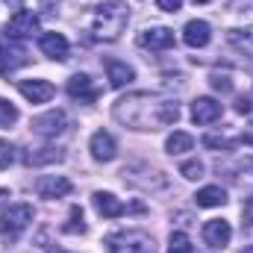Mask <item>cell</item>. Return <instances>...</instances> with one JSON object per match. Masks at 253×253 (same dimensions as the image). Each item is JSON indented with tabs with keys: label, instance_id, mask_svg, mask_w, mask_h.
Segmentation results:
<instances>
[{
	"label": "cell",
	"instance_id": "1",
	"mask_svg": "<svg viewBox=\"0 0 253 253\" xmlns=\"http://www.w3.org/2000/svg\"><path fill=\"white\" fill-rule=\"evenodd\" d=\"M115 118L132 129H162L180 121V106L168 97L138 91L115 103Z\"/></svg>",
	"mask_w": 253,
	"mask_h": 253
},
{
	"label": "cell",
	"instance_id": "2",
	"mask_svg": "<svg viewBox=\"0 0 253 253\" xmlns=\"http://www.w3.org/2000/svg\"><path fill=\"white\" fill-rule=\"evenodd\" d=\"M126 21H129V12H126L124 0H103L91 12V36L103 42H115L124 33Z\"/></svg>",
	"mask_w": 253,
	"mask_h": 253
},
{
	"label": "cell",
	"instance_id": "3",
	"mask_svg": "<svg viewBox=\"0 0 253 253\" xmlns=\"http://www.w3.org/2000/svg\"><path fill=\"white\" fill-rule=\"evenodd\" d=\"M106 248L109 253H153V236L141 233V230H121V233H112L106 236Z\"/></svg>",
	"mask_w": 253,
	"mask_h": 253
},
{
	"label": "cell",
	"instance_id": "4",
	"mask_svg": "<svg viewBox=\"0 0 253 253\" xmlns=\"http://www.w3.org/2000/svg\"><path fill=\"white\" fill-rule=\"evenodd\" d=\"M30 221H33V206H30V203H15V206H9V209L0 215V236H3V242H6V245L18 242V236L30 227Z\"/></svg>",
	"mask_w": 253,
	"mask_h": 253
},
{
	"label": "cell",
	"instance_id": "5",
	"mask_svg": "<svg viewBox=\"0 0 253 253\" xmlns=\"http://www.w3.org/2000/svg\"><path fill=\"white\" fill-rule=\"evenodd\" d=\"M39 33V15L36 12H30V9H18L12 18H9V24H6V36L9 39H30V36H36Z\"/></svg>",
	"mask_w": 253,
	"mask_h": 253
},
{
	"label": "cell",
	"instance_id": "6",
	"mask_svg": "<svg viewBox=\"0 0 253 253\" xmlns=\"http://www.w3.org/2000/svg\"><path fill=\"white\" fill-rule=\"evenodd\" d=\"M27 62H30L27 47L18 39L3 36L0 39V71H15V68H21V65H27Z\"/></svg>",
	"mask_w": 253,
	"mask_h": 253
},
{
	"label": "cell",
	"instance_id": "7",
	"mask_svg": "<svg viewBox=\"0 0 253 253\" xmlns=\"http://www.w3.org/2000/svg\"><path fill=\"white\" fill-rule=\"evenodd\" d=\"M33 129L39 135H44V138H56V135H62L68 129V115L62 109H50V112H44V115H39L33 121Z\"/></svg>",
	"mask_w": 253,
	"mask_h": 253
},
{
	"label": "cell",
	"instance_id": "8",
	"mask_svg": "<svg viewBox=\"0 0 253 253\" xmlns=\"http://www.w3.org/2000/svg\"><path fill=\"white\" fill-rule=\"evenodd\" d=\"M68 94H71L74 100H80V103H94L97 94H100V88L94 85V80H91L88 74H74V77L68 80Z\"/></svg>",
	"mask_w": 253,
	"mask_h": 253
},
{
	"label": "cell",
	"instance_id": "9",
	"mask_svg": "<svg viewBox=\"0 0 253 253\" xmlns=\"http://www.w3.org/2000/svg\"><path fill=\"white\" fill-rule=\"evenodd\" d=\"M88 150H91V156H94L97 162H112V159L118 156V141H115L106 129H97V132L91 135V141H88Z\"/></svg>",
	"mask_w": 253,
	"mask_h": 253
},
{
	"label": "cell",
	"instance_id": "10",
	"mask_svg": "<svg viewBox=\"0 0 253 253\" xmlns=\"http://www.w3.org/2000/svg\"><path fill=\"white\" fill-rule=\"evenodd\" d=\"M230 239H233V227H230V221L212 218V221L203 224V242H206L209 248H227Z\"/></svg>",
	"mask_w": 253,
	"mask_h": 253
},
{
	"label": "cell",
	"instance_id": "11",
	"mask_svg": "<svg viewBox=\"0 0 253 253\" xmlns=\"http://www.w3.org/2000/svg\"><path fill=\"white\" fill-rule=\"evenodd\" d=\"M18 91H21L30 103H47V100L56 94L53 83H47V80H21V83H18Z\"/></svg>",
	"mask_w": 253,
	"mask_h": 253
},
{
	"label": "cell",
	"instance_id": "12",
	"mask_svg": "<svg viewBox=\"0 0 253 253\" xmlns=\"http://www.w3.org/2000/svg\"><path fill=\"white\" fill-rule=\"evenodd\" d=\"M39 47H42V53H44L47 59H53V62H65V59H68V50H71V44H68V39H65L62 33H44V36L39 39Z\"/></svg>",
	"mask_w": 253,
	"mask_h": 253
},
{
	"label": "cell",
	"instance_id": "13",
	"mask_svg": "<svg viewBox=\"0 0 253 253\" xmlns=\"http://www.w3.org/2000/svg\"><path fill=\"white\" fill-rule=\"evenodd\" d=\"M138 44L150 47V50H168V47H174V30H168V27H150V30L138 33Z\"/></svg>",
	"mask_w": 253,
	"mask_h": 253
},
{
	"label": "cell",
	"instance_id": "14",
	"mask_svg": "<svg viewBox=\"0 0 253 253\" xmlns=\"http://www.w3.org/2000/svg\"><path fill=\"white\" fill-rule=\"evenodd\" d=\"M221 103L215 100V97H197L194 103H191V121L194 124H212V121H218L221 118Z\"/></svg>",
	"mask_w": 253,
	"mask_h": 253
},
{
	"label": "cell",
	"instance_id": "15",
	"mask_svg": "<svg viewBox=\"0 0 253 253\" xmlns=\"http://www.w3.org/2000/svg\"><path fill=\"white\" fill-rule=\"evenodd\" d=\"M71 189H74L71 180L56 177V174H47V177H39V180H36V191H39V197H47V200H53V197H65Z\"/></svg>",
	"mask_w": 253,
	"mask_h": 253
},
{
	"label": "cell",
	"instance_id": "16",
	"mask_svg": "<svg viewBox=\"0 0 253 253\" xmlns=\"http://www.w3.org/2000/svg\"><path fill=\"white\" fill-rule=\"evenodd\" d=\"M91 203H94V209H97L103 218H121L126 212V206L115 197V194H109V191H94V194H91Z\"/></svg>",
	"mask_w": 253,
	"mask_h": 253
},
{
	"label": "cell",
	"instance_id": "17",
	"mask_svg": "<svg viewBox=\"0 0 253 253\" xmlns=\"http://www.w3.org/2000/svg\"><path fill=\"white\" fill-rule=\"evenodd\" d=\"M65 153L59 147H30L24 153V162L33 165V168H42V165H53V162H62Z\"/></svg>",
	"mask_w": 253,
	"mask_h": 253
},
{
	"label": "cell",
	"instance_id": "18",
	"mask_svg": "<svg viewBox=\"0 0 253 253\" xmlns=\"http://www.w3.org/2000/svg\"><path fill=\"white\" fill-rule=\"evenodd\" d=\"M209 39H212V27L206 21H189L186 30H183V42L189 47H206Z\"/></svg>",
	"mask_w": 253,
	"mask_h": 253
},
{
	"label": "cell",
	"instance_id": "19",
	"mask_svg": "<svg viewBox=\"0 0 253 253\" xmlns=\"http://www.w3.org/2000/svg\"><path fill=\"white\" fill-rule=\"evenodd\" d=\"M106 77H109V85L112 88H124L135 80V71L126 62H118V59H106Z\"/></svg>",
	"mask_w": 253,
	"mask_h": 253
},
{
	"label": "cell",
	"instance_id": "20",
	"mask_svg": "<svg viewBox=\"0 0 253 253\" xmlns=\"http://www.w3.org/2000/svg\"><path fill=\"white\" fill-rule=\"evenodd\" d=\"M194 203L203 206V209L224 206V203H227V191L221 189V186H206V189H200L197 194H194Z\"/></svg>",
	"mask_w": 253,
	"mask_h": 253
},
{
	"label": "cell",
	"instance_id": "21",
	"mask_svg": "<svg viewBox=\"0 0 253 253\" xmlns=\"http://www.w3.org/2000/svg\"><path fill=\"white\" fill-rule=\"evenodd\" d=\"M165 147H168V153L171 156H180V153H186V150H191L194 147V138H191L189 132H171L168 135V141H165Z\"/></svg>",
	"mask_w": 253,
	"mask_h": 253
},
{
	"label": "cell",
	"instance_id": "22",
	"mask_svg": "<svg viewBox=\"0 0 253 253\" xmlns=\"http://www.w3.org/2000/svg\"><path fill=\"white\" fill-rule=\"evenodd\" d=\"M168 253H194V245L186 233H171L168 239Z\"/></svg>",
	"mask_w": 253,
	"mask_h": 253
},
{
	"label": "cell",
	"instance_id": "23",
	"mask_svg": "<svg viewBox=\"0 0 253 253\" xmlns=\"http://www.w3.org/2000/svg\"><path fill=\"white\" fill-rule=\"evenodd\" d=\"M65 233H85V224H83V209L80 206H71V224L62 227Z\"/></svg>",
	"mask_w": 253,
	"mask_h": 253
},
{
	"label": "cell",
	"instance_id": "24",
	"mask_svg": "<svg viewBox=\"0 0 253 253\" xmlns=\"http://www.w3.org/2000/svg\"><path fill=\"white\" fill-rule=\"evenodd\" d=\"M180 174H183L186 180H200V177H203V162H197V159L183 162V165H180Z\"/></svg>",
	"mask_w": 253,
	"mask_h": 253
},
{
	"label": "cell",
	"instance_id": "25",
	"mask_svg": "<svg viewBox=\"0 0 253 253\" xmlns=\"http://www.w3.org/2000/svg\"><path fill=\"white\" fill-rule=\"evenodd\" d=\"M15 121H18V109L9 100L0 97V126H9V124H15Z\"/></svg>",
	"mask_w": 253,
	"mask_h": 253
},
{
	"label": "cell",
	"instance_id": "26",
	"mask_svg": "<svg viewBox=\"0 0 253 253\" xmlns=\"http://www.w3.org/2000/svg\"><path fill=\"white\" fill-rule=\"evenodd\" d=\"M12 162H15V147H12L9 141H3V138H0V171H3V168H9Z\"/></svg>",
	"mask_w": 253,
	"mask_h": 253
},
{
	"label": "cell",
	"instance_id": "27",
	"mask_svg": "<svg viewBox=\"0 0 253 253\" xmlns=\"http://www.w3.org/2000/svg\"><path fill=\"white\" fill-rule=\"evenodd\" d=\"M230 39L233 42H248V44H253V27H248V30H233Z\"/></svg>",
	"mask_w": 253,
	"mask_h": 253
},
{
	"label": "cell",
	"instance_id": "28",
	"mask_svg": "<svg viewBox=\"0 0 253 253\" xmlns=\"http://www.w3.org/2000/svg\"><path fill=\"white\" fill-rule=\"evenodd\" d=\"M162 12H180L183 9V0H156Z\"/></svg>",
	"mask_w": 253,
	"mask_h": 253
},
{
	"label": "cell",
	"instance_id": "29",
	"mask_svg": "<svg viewBox=\"0 0 253 253\" xmlns=\"http://www.w3.org/2000/svg\"><path fill=\"white\" fill-rule=\"evenodd\" d=\"M203 144H206V147H224V150L230 147V141H227V138H218V135H206Z\"/></svg>",
	"mask_w": 253,
	"mask_h": 253
},
{
	"label": "cell",
	"instance_id": "30",
	"mask_svg": "<svg viewBox=\"0 0 253 253\" xmlns=\"http://www.w3.org/2000/svg\"><path fill=\"white\" fill-rule=\"evenodd\" d=\"M251 109H253L251 97H239V103H236V112H239V115H248Z\"/></svg>",
	"mask_w": 253,
	"mask_h": 253
},
{
	"label": "cell",
	"instance_id": "31",
	"mask_svg": "<svg viewBox=\"0 0 253 253\" xmlns=\"http://www.w3.org/2000/svg\"><path fill=\"white\" fill-rule=\"evenodd\" d=\"M212 85L221 88V91H230V80L227 77H212Z\"/></svg>",
	"mask_w": 253,
	"mask_h": 253
},
{
	"label": "cell",
	"instance_id": "32",
	"mask_svg": "<svg viewBox=\"0 0 253 253\" xmlns=\"http://www.w3.org/2000/svg\"><path fill=\"white\" fill-rule=\"evenodd\" d=\"M239 138H242V141H245V144H253V124H248V126H245V129H242V135H239Z\"/></svg>",
	"mask_w": 253,
	"mask_h": 253
},
{
	"label": "cell",
	"instance_id": "33",
	"mask_svg": "<svg viewBox=\"0 0 253 253\" xmlns=\"http://www.w3.org/2000/svg\"><path fill=\"white\" fill-rule=\"evenodd\" d=\"M245 215H248V218L253 221V197L248 200V203H245Z\"/></svg>",
	"mask_w": 253,
	"mask_h": 253
},
{
	"label": "cell",
	"instance_id": "34",
	"mask_svg": "<svg viewBox=\"0 0 253 253\" xmlns=\"http://www.w3.org/2000/svg\"><path fill=\"white\" fill-rule=\"evenodd\" d=\"M6 200H9V191H6V189H0V206H3Z\"/></svg>",
	"mask_w": 253,
	"mask_h": 253
},
{
	"label": "cell",
	"instance_id": "35",
	"mask_svg": "<svg viewBox=\"0 0 253 253\" xmlns=\"http://www.w3.org/2000/svg\"><path fill=\"white\" fill-rule=\"evenodd\" d=\"M242 253H253V245H251V248H245V251H242Z\"/></svg>",
	"mask_w": 253,
	"mask_h": 253
},
{
	"label": "cell",
	"instance_id": "36",
	"mask_svg": "<svg viewBox=\"0 0 253 253\" xmlns=\"http://www.w3.org/2000/svg\"><path fill=\"white\" fill-rule=\"evenodd\" d=\"M194 3H209V0H194Z\"/></svg>",
	"mask_w": 253,
	"mask_h": 253
},
{
	"label": "cell",
	"instance_id": "37",
	"mask_svg": "<svg viewBox=\"0 0 253 253\" xmlns=\"http://www.w3.org/2000/svg\"><path fill=\"white\" fill-rule=\"evenodd\" d=\"M251 165H253V159H251Z\"/></svg>",
	"mask_w": 253,
	"mask_h": 253
}]
</instances>
